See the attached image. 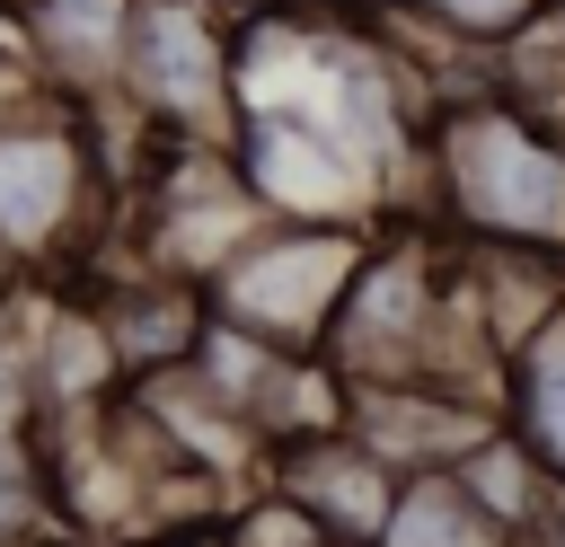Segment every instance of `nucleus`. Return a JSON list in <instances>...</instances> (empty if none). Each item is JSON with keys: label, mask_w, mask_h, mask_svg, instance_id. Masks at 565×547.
Returning a JSON list of instances; mask_svg holds the SVG:
<instances>
[{"label": "nucleus", "mask_w": 565, "mask_h": 547, "mask_svg": "<svg viewBox=\"0 0 565 547\" xmlns=\"http://www.w3.org/2000/svg\"><path fill=\"white\" fill-rule=\"evenodd\" d=\"M459 247L565 256V124L512 106L503 88H459L424 124V212Z\"/></svg>", "instance_id": "nucleus-1"}, {"label": "nucleus", "mask_w": 565, "mask_h": 547, "mask_svg": "<svg viewBox=\"0 0 565 547\" xmlns=\"http://www.w3.org/2000/svg\"><path fill=\"white\" fill-rule=\"evenodd\" d=\"M115 229V176L97 150V115L79 97H35L0 115V247L18 274H88Z\"/></svg>", "instance_id": "nucleus-2"}, {"label": "nucleus", "mask_w": 565, "mask_h": 547, "mask_svg": "<svg viewBox=\"0 0 565 547\" xmlns=\"http://www.w3.org/2000/svg\"><path fill=\"white\" fill-rule=\"evenodd\" d=\"M115 97L168 141H221L238 115V0H132Z\"/></svg>", "instance_id": "nucleus-3"}, {"label": "nucleus", "mask_w": 565, "mask_h": 547, "mask_svg": "<svg viewBox=\"0 0 565 547\" xmlns=\"http://www.w3.org/2000/svg\"><path fill=\"white\" fill-rule=\"evenodd\" d=\"M371 229H318V221H256L238 238V256L203 282V309L282 344V353H327L335 300L362 265Z\"/></svg>", "instance_id": "nucleus-4"}, {"label": "nucleus", "mask_w": 565, "mask_h": 547, "mask_svg": "<svg viewBox=\"0 0 565 547\" xmlns=\"http://www.w3.org/2000/svg\"><path fill=\"white\" fill-rule=\"evenodd\" d=\"M221 150H230V168L265 221H318V229H380L388 221L371 168L309 106H238Z\"/></svg>", "instance_id": "nucleus-5"}, {"label": "nucleus", "mask_w": 565, "mask_h": 547, "mask_svg": "<svg viewBox=\"0 0 565 547\" xmlns=\"http://www.w3.org/2000/svg\"><path fill=\"white\" fill-rule=\"evenodd\" d=\"M494 423H503V397L450 388V379H353V388H344V432H353L371 459H388L397 476H415V468H459Z\"/></svg>", "instance_id": "nucleus-6"}, {"label": "nucleus", "mask_w": 565, "mask_h": 547, "mask_svg": "<svg viewBox=\"0 0 565 547\" xmlns=\"http://www.w3.org/2000/svg\"><path fill=\"white\" fill-rule=\"evenodd\" d=\"M265 485H274L282 503H300L318 538H335V547H371L380 521H388L397 468L371 459V450L335 423V432H309V441H274V450H265Z\"/></svg>", "instance_id": "nucleus-7"}, {"label": "nucleus", "mask_w": 565, "mask_h": 547, "mask_svg": "<svg viewBox=\"0 0 565 547\" xmlns=\"http://www.w3.org/2000/svg\"><path fill=\"white\" fill-rule=\"evenodd\" d=\"M35 53V71L53 79V97H115L124 79V35H132V0H0Z\"/></svg>", "instance_id": "nucleus-8"}, {"label": "nucleus", "mask_w": 565, "mask_h": 547, "mask_svg": "<svg viewBox=\"0 0 565 547\" xmlns=\"http://www.w3.org/2000/svg\"><path fill=\"white\" fill-rule=\"evenodd\" d=\"M503 432L565 485V300L503 353Z\"/></svg>", "instance_id": "nucleus-9"}, {"label": "nucleus", "mask_w": 565, "mask_h": 547, "mask_svg": "<svg viewBox=\"0 0 565 547\" xmlns=\"http://www.w3.org/2000/svg\"><path fill=\"white\" fill-rule=\"evenodd\" d=\"M371 547H530V538L494 529L477 512V494L459 485V468H415V476H397L388 521H380Z\"/></svg>", "instance_id": "nucleus-10"}, {"label": "nucleus", "mask_w": 565, "mask_h": 547, "mask_svg": "<svg viewBox=\"0 0 565 547\" xmlns=\"http://www.w3.org/2000/svg\"><path fill=\"white\" fill-rule=\"evenodd\" d=\"M362 18H388L397 35L415 44H441V53H468V62H494L503 44H521L539 18H556V0H380Z\"/></svg>", "instance_id": "nucleus-11"}, {"label": "nucleus", "mask_w": 565, "mask_h": 547, "mask_svg": "<svg viewBox=\"0 0 565 547\" xmlns=\"http://www.w3.org/2000/svg\"><path fill=\"white\" fill-rule=\"evenodd\" d=\"M62 485L44 423H0V547H62Z\"/></svg>", "instance_id": "nucleus-12"}, {"label": "nucleus", "mask_w": 565, "mask_h": 547, "mask_svg": "<svg viewBox=\"0 0 565 547\" xmlns=\"http://www.w3.org/2000/svg\"><path fill=\"white\" fill-rule=\"evenodd\" d=\"M459 485H468V494H477V512H486L494 529H512V538H530V529H539V512H547V494H556V476H547V468H539L503 423L459 459Z\"/></svg>", "instance_id": "nucleus-13"}, {"label": "nucleus", "mask_w": 565, "mask_h": 547, "mask_svg": "<svg viewBox=\"0 0 565 547\" xmlns=\"http://www.w3.org/2000/svg\"><path fill=\"white\" fill-rule=\"evenodd\" d=\"M530 547H565V485L547 494V512H539V529H530Z\"/></svg>", "instance_id": "nucleus-14"}, {"label": "nucleus", "mask_w": 565, "mask_h": 547, "mask_svg": "<svg viewBox=\"0 0 565 547\" xmlns=\"http://www.w3.org/2000/svg\"><path fill=\"white\" fill-rule=\"evenodd\" d=\"M18 291H26V274H18V256H9V247H0V309H9V300H18Z\"/></svg>", "instance_id": "nucleus-15"}, {"label": "nucleus", "mask_w": 565, "mask_h": 547, "mask_svg": "<svg viewBox=\"0 0 565 547\" xmlns=\"http://www.w3.org/2000/svg\"><path fill=\"white\" fill-rule=\"evenodd\" d=\"M556 26H565V0H556Z\"/></svg>", "instance_id": "nucleus-16"}, {"label": "nucleus", "mask_w": 565, "mask_h": 547, "mask_svg": "<svg viewBox=\"0 0 565 547\" xmlns=\"http://www.w3.org/2000/svg\"><path fill=\"white\" fill-rule=\"evenodd\" d=\"M353 9H380V0H353Z\"/></svg>", "instance_id": "nucleus-17"}, {"label": "nucleus", "mask_w": 565, "mask_h": 547, "mask_svg": "<svg viewBox=\"0 0 565 547\" xmlns=\"http://www.w3.org/2000/svg\"><path fill=\"white\" fill-rule=\"evenodd\" d=\"M318 547H335V538H318Z\"/></svg>", "instance_id": "nucleus-18"}]
</instances>
